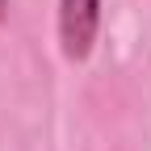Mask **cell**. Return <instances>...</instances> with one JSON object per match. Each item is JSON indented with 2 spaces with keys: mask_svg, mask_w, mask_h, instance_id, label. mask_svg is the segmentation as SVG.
<instances>
[{
  "mask_svg": "<svg viewBox=\"0 0 151 151\" xmlns=\"http://www.w3.org/2000/svg\"><path fill=\"white\" fill-rule=\"evenodd\" d=\"M4 4H9V0H0V21H4Z\"/></svg>",
  "mask_w": 151,
  "mask_h": 151,
  "instance_id": "obj_2",
  "label": "cell"
},
{
  "mask_svg": "<svg viewBox=\"0 0 151 151\" xmlns=\"http://www.w3.org/2000/svg\"><path fill=\"white\" fill-rule=\"evenodd\" d=\"M101 17H105V0H59L55 13V29H59V55L67 63H88L101 38Z\"/></svg>",
  "mask_w": 151,
  "mask_h": 151,
  "instance_id": "obj_1",
  "label": "cell"
}]
</instances>
